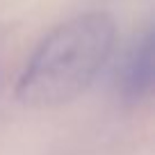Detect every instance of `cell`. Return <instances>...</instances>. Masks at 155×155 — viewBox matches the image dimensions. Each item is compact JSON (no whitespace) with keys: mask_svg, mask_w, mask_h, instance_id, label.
Wrapping results in <instances>:
<instances>
[{"mask_svg":"<svg viewBox=\"0 0 155 155\" xmlns=\"http://www.w3.org/2000/svg\"><path fill=\"white\" fill-rule=\"evenodd\" d=\"M155 78V34L146 28L139 37L132 41L121 59V66L116 73V91L123 101L139 103L153 89Z\"/></svg>","mask_w":155,"mask_h":155,"instance_id":"2","label":"cell"},{"mask_svg":"<svg viewBox=\"0 0 155 155\" xmlns=\"http://www.w3.org/2000/svg\"><path fill=\"white\" fill-rule=\"evenodd\" d=\"M116 48V23L107 12H84L48 32L16 80V98L46 110L75 101L94 84Z\"/></svg>","mask_w":155,"mask_h":155,"instance_id":"1","label":"cell"}]
</instances>
